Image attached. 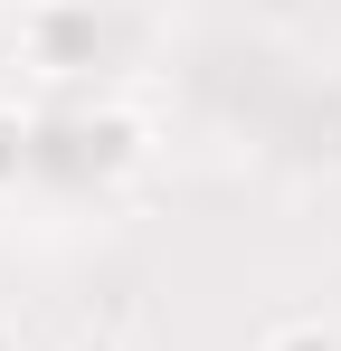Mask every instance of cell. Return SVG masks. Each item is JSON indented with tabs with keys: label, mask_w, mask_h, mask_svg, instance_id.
Here are the masks:
<instances>
[{
	"label": "cell",
	"mask_w": 341,
	"mask_h": 351,
	"mask_svg": "<svg viewBox=\"0 0 341 351\" xmlns=\"http://www.w3.org/2000/svg\"><path fill=\"white\" fill-rule=\"evenodd\" d=\"M266 351H341L332 323H284V332H266Z\"/></svg>",
	"instance_id": "6da1fadb"
},
{
	"label": "cell",
	"mask_w": 341,
	"mask_h": 351,
	"mask_svg": "<svg viewBox=\"0 0 341 351\" xmlns=\"http://www.w3.org/2000/svg\"><path fill=\"white\" fill-rule=\"evenodd\" d=\"M0 351H19V332H10V323H0Z\"/></svg>",
	"instance_id": "7a4b0ae2"
}]
</instances>
